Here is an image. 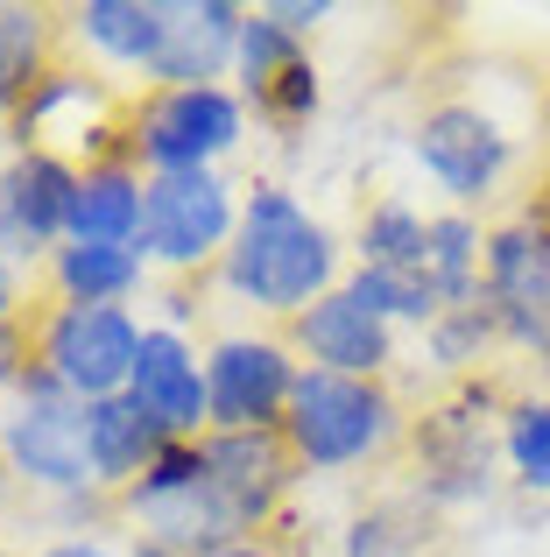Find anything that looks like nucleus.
Returning <instances> with one entry per match:
<instances>
[{
  "instance_id": "423d86ee",
  "label": "nucleus",
  "mask_w": 550,
  "mask_h": 557,
  "mask_svg": "<svg viewBox=\"0 0 550 557\" xmlns=\"http://www.w3.org/2000/svg\"><path fill=\"white\" fill-rule=\"evenodd\" d=\"M85 409L92 403L64 395L42 368H28V381L14 388V403L0 409V466H8L14 487L42 494V502H71V508L107 502V494L92 487V459H85Z\"/></svg>"
},
{
  "instance_id": "1a4fd4ad",
  "label": "nucleus",
  "mask_w": 550,
  "mask_h": 557,
  "mask_svg": "<svg viewBox=\"0 0 550 557\" xmlns=\"http://www.w3.org/2000/svg\"><path fill=\"white\" fill-rule=\"evenodd\" d=\"M487 311L501 325V346L515 360H529L537 374H550V212L537 205H515L509 219L487 226Z\"/></svg>"
},
{
  "instance_id": "5701e85b",
  "label": "nucleus",
  "mask_w": 550,
  "mask_h": 557,
  "mask_svg": "<svg viewBox=\"0 0 550 557\" xmlns=\"http://www.w3.org/2000/svg\"><path fill=\"white\" fill-rule=\"evenodd\" d=\"M424 247H430V212L424 205L374 198L367 212H360L346 255H353V269H424Z\"/></svg>"
},
{
  "instance_id": "393cba45",
  "label": "nucleus",
  "mask_w": 550,
  "mask_h": 557,
  "mask_svg": "<svg viewBox=\"0 0 550 557\" xmlns=\"http://www.w3.org/2000/svg\"><path fill=\"white\" fill-rule=\"evenodd\" d=\"M501 473H509V487L550 502V395L537 388L509 395V409H501Z\"/></svg>"
},
{
  "instance_id": "9d476101",
  "label": "nucleus",
  "mask_w": 550,
  "mask_h": 557,
  "mask_svg": "<svg viewBox=\"0 0 550 557\" xmlns=\"http://www.w3.org/2000/svg\"><path fill=\"white\" fill-rule=\"evenodd\" d=\"M410 156L430 184L452 198V212H473L487 205L515 170V135L501 113H487L480 99H430L410 127Z\"/></svg>"
},
{
  "instance_id": "e433bc0d",
  "label": "nucleus",
  "mask_w": 550,
  "mask_h": 557,
  "mask_svg": "<svg viewBox=\"0 0 550 557\" xmlns=\"http://www.w3.org/2000/svg\"><path fill=\"white\" fill-rule=\"evenodd\" d=\"M8 487H14V480H8V466H0V494H8Z\"/></svg>"
},
{
  "instance_id": "4be33fe9",
  "label": "nucleus",
  "mask_w": 550,
  "mask_h": 557,
  "mask_svg": "<svg viewBox=\"0 0 550 557\" xmlns=\"http://www.w3.org/2000/svg\"><path fill=\"white\" fill-rule=\"evenodd\" d=\"M424 354L452 388L495 374V360L509 354V346H501V325H495V311H487V289L466 297V304H452V311H438V325L424 332Z\"/></svg>"
},
{
  "instance_id": "f8f14e48",
  "label": "nucleus",
  "mask_w": 550,
  "mask_h": 557,
  "mask_svg": "<svg viewBox=\"0 0 550 557\" xmlns=\"http://www.w3.org/2000/svg\"><path fill=\"white\" fill-rule=\"evenodd\" d=\"M283 339L297 346L303 368L360 374V381H388V374H396V360H402V332L388 325L382 311H367L346 283L332 289V297H317L303 318H289Z\"/></svg>"
},
{
  "instance_id": "9b49d317",
  "label": "nucleus",
  "mask_w": 550,
  "mask_h": 557,
  "mask_svg": "<svg viewBox=\"0 0 550 557\" xmlns=\"http://www.w3.org/2000/svg\"><path fill=\"white\" fill-rule=\"evenodd\" d=\"M297 381H303V360L283 332H220L205 346L212 431H283Z\"/></svg>"
},
{
  "instance_id": "7ed1b4c3",
  "label": "nucleus",
  "mask_w": 550,
  "mask_h": 557,
  "mask_svg": "<svg viewBox=\"0 0 550 557\" xmlns=\"http://www.w3.org/2000/svg\"><path fill=\"white\" fill-rule=\"evenodd\" d=\"M501 409H509V388L487 374V381H459L445 403L410 417L402 451H410V487L430 516L487 502L495 480H509L501 473Z\"/></svg>"
},
{
  "instance_id": "2eb2a0df",
  "label": "nucleus",
  "mask_w": 550,
  "mask_h": 557,
  "mask_svg": "<svg viewBox=\"0 0 550 557\" xmlns=\"http://www.w3.org/2000/svg\"><path fill=\"white\" fill-rule=\"evenodd\" d=\"M240 28H248L240 0H163V28H155L141 85H234Z\"/></svg>"
},
{
  "instance_id": "f704fd0d",
  "label": "nucleus",
  "mask_w": 550,
  "mask_h": 557,
  "mask_svg": "<svg viewBox=\"0 0 550 557\" xmlns=\"http://www.w3.org/2000/svg\"><path fill=\"white\" fill-rule=\"evenodd\" d=\"M537 121H543V135H550V85H543V99H537Z\"/></svg>"
},
{
  "instance_id": "20e7f679",
  "label": "nucleus",
  "mask_w": 550,
  "mask_h": 557,
  "mask_svg": "<svg viewBox=\"0 0 550 557\" xmlns=\"http://www.w3.org/2000/svg\"><path fill=\"white\" fill-rule=\"evenodd\" d=\"M113 516L127 522V557H212V550L248 536V522L212 487L205 437H177V445L113 502Z\"/></svg>"
},
{
  "instance_id": "c756f323",
  "label": "nucleus",
  "mask_w": 550,
  "mask_h": 557,
  "mask_svg": "<svg viewBox=\"0 0 550 557\" xmlns=\"http://www.w3.org/2000/svg\"><path fill=\"white\" fill-rule=\"evenodd\" d=\"M262 8L275 14V22H283L289 28V36H303V42H311L317 36V28H325L332 22V0H262Z\"/></svg>"
},
{
  "instance_id": "aec40b11",
  "label": "nucleus",
  "mask_w": 550,
  "mask_h": 557,
  "mask_svg": "<svg viewBox=\"0 0 550 557\" xmlns=\"http://www.w3.org/2000/svg\"><path fill=\"white\" fill-rule=\"evenodd\" d=\"M141 198H149V170L107 156V163L78 170V205H71V240L78 247H135L141 240Z\"/></svg>"
},
{
  "instance_id": "a878e982",
  "label": "nucleus",
  "mask_w": 550,
  "mask_h": 557,
  "mask_svg": "<svg viewBox=\"0 0 550 557\" xmlns=\"http://www.w3.org/2000/svg\"><path fill=\"white\" fill-rule=\"evenodd\" d=\"M303 57H311V42L303 36H289L283 22H275L268 8H248V28H240V50H234V92L248 99H262L275 78H283V71H297Z\"/></svg>"
},
{
  "instance_id": "39448f33",
  "label": "nucleus",
  "mask_w": 550,
  "mask_h": 557,
  "mask_svg": "<svg viewBox=\"0 0 550 557\" xmlns=\"http://www.w3.org/2000/svg\"><path fill=\"white\" fill-rule=\"evenodd\" d=\"M254 107L234 85H135L127 92V163L149 177L177 170H220L248 149Z\"/></svg>"
},
{
  "instance_id": "bb28decb",
  "label": "nucleus",
  "mask_w": 550,
  "mask_h": 557,
  "mask_svg": "<svg viewBox=\"0 0 550 557\" xmlns=\"http://www.w3.org/2000/svg\"><path fill=\"white\" fill-rule=\"evenodd\" d=\"M424 522H430L424 502H382V508H367V516H353L346 557H416L424 536H430Z\"/></svg>"
},
{
  "instance_id": "7c9ffc66",
  "label": "nucleus",
  "mask_w": 550,
  "mask_h": 557,
  "mask_svg": "<svg viewBox=\"0 0 550 557\" xmlns=\"http://www.w3.org/2000/svg\"><path fill=\"white\" fill-rule=\"evenodd\" d=\"M0 261H14V269H42V255L28 247L22 219H14V205H8V184H0Z\"/></svg>"
},
{
  "instance_id": "72a5a7b5",
  "label": "nucleus",
  "mask_w": 550,
  "mask_h": 557,
  "mask_svg": "<svg viewBox=\"0 0 550 557\" xmlns=\"http://www.w3.org/2000/svg\"><path fill=\"white\" fill-rule=\"evenodd\" d=\"M212 557H289V550H283V536L268 530V536H240V544H226V550H212Z\"/></svg>"
},
{
  "instance_id": "cd10ccee",
  "label": "nucleus",
  "mask_w": 550,
  "mask_h": 557,
  "mask_svg": "<svg viewBox=\"0 0 550 557\" xmlns=\"http://www.w3.org/2000/svg\"><path fill=\"white\" fill-rule=\"evenodd\" d=\"M317 107H325V78H317V64L303 57L297 71H283V78L254 99V127H268V135H297V127L317 121Z\"/></svg>"
},
{
  "instance_id": "f257e3e1",
  "label": "nucleus",
  "mask_w": 550,
  "mask_h": 557,
  "mask_svg": "<svg viewBox=\"0 0 550 557\" xmlns=\"http://www.w3.org/2000/svg\"><path fill=\"white\" fill-rule=\"evenodd\" d=\"M346 269H353V255H346L339 233H332L289 184L262 177L240 198V233H234V247H226V261L212 269V283H220L240 311L268 318V325H289V318H303L317 297H332V289L346 283Z\"/></svg>"
},
{
  "instance_id": "4c0bfd02",
  "label": "nucleus",
  "mask_w": 550,
  "mask_h": 557,
  "mask_svg": "<svg viewBox=\"0 0 550 557\" xmlns=\"http://www.w3.org/2000/svg\"><path fill=\"white\" fill-rule=\"evenodd\" d=\"M0 557H14V550H0Z\"/></svg>"
},
{
  "instance_id": "b1692460",
  "label": "nucleus",
  "mask_w": 550,
  "mask_h": 557,
  "mask_svg": "<svg viewBox=\"0 0 550 557\" xmlns=\"http://www.w3.org/2000/svg\"><path fill=\"white\" fill-rule=\"evenodd\" d=\"M480 269H487V226L473 212H430V247H424V275L438 283L445 311L466 297H480Z\"/></svg>"
},
{
  "instance_id": "2f4dec72",
  "label": "nucleus",
  "mask_w": 550,
  "mask_h": 557,
  "mask_svg": "<svg viewBox=\"0 0 550 557\" xmlns=\"http://www.w3.org/2000/svg\"><path fill=\"white\" fill-rule=\"evenodd\" d=\"M22 304H28V283H22V269H14V261H0V332L8 325H22Z\"/></svg>"
},
{
  "instance_id": "412c9836",
  "label": "nucleus",
  "mask_w": 550,
  "mask_h": 557,
  "mask_svg": "<svg viewBox=\"0 0 550 557\" xmlns=\"http://www.w3.org/2000/svg\"><path fill=\"white\" fill-rule=\"evenodd\" d=\"M64 14L57 8H22V0H0V127L14 121L28 92L42 85V71L64 57Z\"/></svg>"
},
{
  "instance_id": "4468645a",
  "label": "nucleus",
  "mask_w": 550,
  "mask_h": 557,
  "mask_svg": "<svg viewBox=\"0 0 550 557\" xmlns=\"http://www.w3.org/2000/svg\"><path fill=\"white\" fill-rule=\"evenodd\" d=\"M135 409L155 423L163 437H205L212 431V388H205V346L177 325H149L141 332V360L127 381Z\"/></svg>"
},
{
  "instance_id": "f03ea898",
  "label": "nucleus",
  "mask_w": 550,
  "mask_h": 557,
  "mask_svg": "<svg viewBox=\"0 0 550 557\" xmlns=\"http://www.w3.org/2000/svg\"><path fill=\"white\" fill-rule=\"evenodd\" d=\"M283 437L297 451L303 480L311 473H360V466H382L402 451L410 409H402L396 381L303 368L297 395H289V417H283Z\"/></svg>"
},
{
  "instance_id": "6e6552de",
  "label": "nucleus",
  "mask_w": 550,
  "mask_h": 557,
  "mask_svg": "<svg viewBox=\"0 0 550 557\" xmlns=\"http://www.w3.org/2000/svg\"><path fill=\"white\" fill-rule=\"evenodd\" d=\"M28 346H36V368L57 381L78 403H113L127 395L141 360V318L113 311V304H28Z\"/></svg>"
},
{
  "instance_id": "dca6fc26",
  "label": "nucleus",
  "mask_w": 550,
  "mask_h": 557,
  "mask_svg": "<svg viewBox=\"0 0 550 557\" xmlns=\"http://www.w3.org/2000/svg\"><path fill=\"white\" fill-rule=\"evenodd\" d=\"M0 184H8V205H14V219H22L36 255H50V247L71 240V205H78V163H71V156L8 149Z\"/></svg>"
},
{
  "instance_id": "c9c22d12",
  "label": "nucleus",
  "mask_w": 550,
  "mask_h": 557,
  "mask_svg": "<svg viewBox=\"0 0 550 557\" xmlns=\"http://www.w3.org/2000/svg\"><path fill=\"white\" fill-rule=\"evenodd\" d=\"M543 212H550V170H543Z\"/></svg>"
},
{
  "instance_id": "c85d7f7f",
  "label": "nucleus",
  "mask_w": 550,
  "mask_h": 557,
  "mask_svg": "<svg viewBox=\"0 0 550 557\" xmlns=\"http://www.w3.org/2000/svg\"><path fill=\"white\" fill-rule=\"evenodd\" d=\"M28 368H36V346H28V325H8V332H0V409L14 403V388L28 381Z\"/></svg>"
},
{
  "instance_id": "ddd939ff",
  "label": "nucleus",
  "mask_w": 550,
  "mask_h": 557,
  "mask_svg": "<svg viewBox=\"0 0 550 557\" xmlns=\"http://www.w3.org/2000/svg\"><path fill=\"white\" fill-rule=\"evenodd\" d=\"M205 466H212V487L226 494V508L248 522V536H268L283 522L289 494L303 480V466H297L283 431H212Z\"/></svg>"
},
{
  "instance_id": "473e14b6",
  "label": "nucleus",
  "mask_w": 550,
  "mask_h": 557,
  "mask_svg": "<svg viewBox=\"0 0 550 557\" xmlns=\"http://www.w3.org/2000/svg\"><path fill=\"white\" fill-rule=\"evenodd\" d=\"M36 557H127V550L107 544V536H57V544H42Z\"/></svg>"
},
{
  "instance_id": "6ab92c4d",
  "label": "nucleus",
  "mask_w": 550,
  "mask_h": 557,
  "mask_svg": "<svg viewBox=\"0 0 550 557\" xmlns=\"http://www.w3.org/2000/svg\"><path fill=\"white\" fill-rule=\"evenodd\" d=\"M155 28H163V0H85V8H64V36L99 71H127V78H149Z\"/></svg>"
},
{
  "instance_id": "a211bd4d",
  "label": "nucleus",
  "mask_w": 550,
  "mask_h": 557,
  "mask_svg": "<svg viewBox=\"0 0 550 557\" xmlns=\"http://www.w3.org/2000/svg\"><path fill=\"white\" fill-rule=\"evenodd\" d=\"M149 261L141 247H50L42 255V297L50 304H113V311H135V297L149 289Z\"/></svg>"
},
{
  "instance_id": "0eeeda50",
  "label": "nucleus",
  "mask_w": 550,
  "mask_h": 557,
  "mask_svg": "<svg viewBox=\"0 0 550 557\" xmlns=\"http://www.w3.org/2000/svg\"><path fill=\"white\" fill-rule=\"evenodd\" d=\"M240 198L248 184H234L226 170H177V177H149L141 198V261L163 283H205L226 261L240 233Z\"/></svg>"
},
{
  "instance_id": "f3484780",
  "label": "nucleus",
  "mask_w": 550,
  "mask_h": 557,
  "mask_svg": "<svg viewBox=\"0 0 550 557\" xmlns=\"http://www.w3.org/2000/svg\"><path fill=\"white\" fill-rule=\"evenodd\" d=\"M170 445H177V437L155 431V423L135 409V395H113V403L85 409V459H92V487L107 494V502H121Z\"/></svg>"
}]
</instances>
